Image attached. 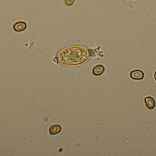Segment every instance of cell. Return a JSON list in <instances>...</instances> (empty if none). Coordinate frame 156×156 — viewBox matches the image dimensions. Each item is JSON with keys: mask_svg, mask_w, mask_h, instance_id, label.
<instances>
[{"mask_svg": "<svg viewBox=\"0 0 156 156\" xmlns=\"http://www.w3.org/2000/svg\"><path fill=\"white\" fill-rule=\"evenodd\" d=\"M65 4L67 6H71L74 3L75 0H64Z\"/></svg>", "mask_w": 156, "mask_h": 156, "instance_id": "cell-7", "label": "cell"}, {"mask_svg": "<svg viewBox=\"0 0 156 156\" xmlns=\"http://www.w3.org/2000/svg\"><path fill=\"white\" fill-rule=\"evenodd\" d=\"M105 67L102 65H97L93 68V73L95 76H100L105 71Z\"/></svg>", "mask_w": 156, "mask_h": 156, "instance_id": "cell-5", "label": "cell"}, {"mask_svg": "<svg viewBox=\"0 0 156 156\" xmlns=\"http://www.w3.org/2000/svg\"><path fill=\"white\" fill-rule=\"evenodd\" d=\"M89 49L82 46H72L63 49L56 55L58 63L63 66H78L86 62L91 55Z\"/></svg>", "mask_w": 156, "mask_h": 156, "instance_id": "cell-1", "label": "cell"}, {"mask_svg": "<svg viewBox=\"0 0 156 156\" xmlns=\"http://www.w3.org/2000/svg\"><path fill=\"white\" fill-rule=\"evenodd\" d=\"M130 76L134 80H141L144 78V74L141 70H135L130 72Z\"/></svg>", "mask_w": 156, "mask_h": 156, "instance_id": "cell-2", "label": "cell"}, {"mask_svg": "<svg viewBox=\"0 0 156 156\" xmlns=\"http://www.w3.org/2000/svg\"><path fill=\"white\" fill-rule=\"evenodd\" d=\"M61 130H62V127L60 125H55L50 127L49 132L51 135H55L59 133Z\"/></svg>", "mask_w": 156, "mask_h": 156, "instance_id": "cell-6", "label": "cell"}, {"mask_svg": "<svg viewBox=\"0 0 156 156\" xmlns=\"http://www.w3.org/2000/svg\"><path fill=\"white\" fill-rule=\"evenodd\" d=\"M146 105L148 109L153 110L155 108V101L154 98L151 97H146L145 98Z\"/></svg>", "mask_w": 156, "mask_h": 156, "instance_id": "cell-3", "label": "cell"}, {"mask_svg": "<svg viewBox=\"0 0 156 156\" xmlns=\"http://www.w3.org/2000/svg\"><path fill=\"white\" fill-rule=\"evenodd\" d=\"M27 27L26 24L24 22H19L16 23L13 26L14 30L17 32L23 31L25 30Z\"/></svg>", "mask_w": 156, "mask_h": 156, "instance_id": "cell-4", "label": "cell"}, {"mask_svg": "<svg viewBox=\"0 0 156 156\" xmlns=\"http://www.w3.org/2000/svg\"><path fill=\"white\" fill-rule=\"evenodd\" d=\"M154 78H155V80L156 81V71L155 72V74H154Z\"/></svg>", "mask_w": 156, "mask_h": 156, "instance_id": "cell-8", "label": "cell"}]
</instances>
